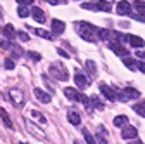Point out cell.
I'll return each mask as SVG.
<instances>
[{
  "instance_id": "obj_31",
  "label": "cell",
  "mask_w": 145,
  "mask_h": 144,
  "mask_svg": "<svg viewBox=\"0 0 145 144\" xmlns=\"http://www.w3.org/2000/svg\"><path fill=\"white\" fill-rule=\"evenodd\" d=\"M28 56H29L33 61H40V59H42V56H40L38 52H28Z\"/></svg>"
},
{
  "instance_id": "obj_6",
  "label": "cell",
  "mask_w": 145,
  "mask_h": 144,
  "mask_svg": "<svg viewBox=\"0 0 145 144\" xmlns=\"http://www.w3.org/2000/svg\"><path fill=\"white\" fill-rule=\"evenodd\" d=\"M116 11L119 16H128V14H131V5H130V2H124L123 0V2H118Z\"/></svg>"
},
{
  "instance_id": "obj_14",
  "label": "cell",
  "mask_w": 145,
  "mask_h": 144,
  "mask_svg": "<svg viewBox=\"0 0 145 144\" xmlns=\"http://www.w3.org/2000/svg\"><path fill=\"white\" fill-rule=\"evenodd\" d=\"M64 96H66L67 99H72V101H80V97H81V94L76 92L74 89H71V87H66V89H64Z\"/></svg>"
},
{
  "instance_id": "obj_1",
  "label": "cell",
  "mask_w": 145,
  "mask_h": 144,
  "mask_svg": "<svg viewBox=\"0 0 145 144\" xmlns=\"http://www.w3.org/2000/svg\"><path fill=\"white\" fill-rule=\"evenodd\" d=\"M78 33L86 42H95L99 38V28H95L90 23H78Z\"/></svg>"
},
{
  "instance_id": "obj_27",
  "label": "cell",
  "mask_w": 145,
  "mask_h": 144,
  "mask_svg": "<svg viewBox=\"0 0 145 144\" xmlns=\"http://www.w3.org/2000/svg\"><path fill=\"white\" fill-rule=\"evenodd\" d=\"M133 110H135L140 116H145V102H143V104H135Z\"/></svg>"
},
{
  "instance_id": "obj_37",
  "label": "cell",
  "mask_w": 145,
  "mask_h": 144,
  "mask_svg": "<svg viewBox=\"0 0 145 144\" xmlns=\"http://www.w3.org/2000/svg\"><path fill=\"white\" fill-rule=\"evenodd\" d=\"M57 52L61 54V56H62V57H69V56H67V54H66V52H64L62 49H57Z\"/></svg>"
},
{
  "instance_id": "obj_34",
  "label": "cell",
  "mask_w": 145,
  "mask_h": 144,
  "mask_svg": "<svg viewBox=\"0 0 145 144\" xmlns=\"http://www.w3.org/2000/svg\"><path fill=\"white\" fill-rule=\"evenodd\" d=\"M137 57H142V59L145 61V50H138V52H137Z\"/></svg>"
},
{
  "instance_id": "obj_35",
  "label": "cell",
  "mask_w": 145,
  "mask_h": 144,
  "mask_svg": "<svg viewBox=\"0 0 145 144\" xmlns=\"http://www.w3.org/2000/svg\"><path fill=\"white\" fill-rule=\"evenodd\" d=\"M138 69L142 71V73H145V63H138Z\"/></svg>"
},
{
  "instance_id": "obj_16",
  "label": "cell",
  "mask_w": 145,
  "mask_h": 144,
  "mask_svg": "<svg viewBox=\"0 0 145 144\" xmlns=\"http://www.w3.org/2000/svg\"><path fill=\"white\" fill-rule=\"evenodd\" d=\"M137 137V127H124L123 129V139H135Z\"/></svg>"
},
{
  "instance_id": "obj_24",
  "label": "cell",
  "mask_w": 145,
  "mask_h": 144,
  "mask_svg": "<svg viewBox=\"0 0 145 144\" xmlns=\"http://www.w3.org/2000/svg\"><path fill=\"white\" fill-rule=\"evenodd\" d=\"M33 31H35V35H38V37H43L47 40H52V33H48L45 30H33Z\"/></svg>"
},
{
  "instance_id": "obj_18",
  "label": "cell",
  "mask_w": 145,
  "mask_h": 144,
  "mask_svg": "<svg viewBox=\"0 0 145 144\" xmlns=\"http://www.w3.org/2000/svg\"><path fill=\"white\" fill-rule=\"evenodd\" d=\"M67 120H69L72 125H80V123H81V116H80L78 111H69V113H67Z\"/></svg>"
},
{
  "instance_id": "obj_33",
  "label": "cell",
  "mask_w": 145,
  "mask_h": 144,
  "mask_svg": "<svg viewBox=\"0 0 145 144\" xmlns=\"http://www.w3.org/2000/svg\"><path fill=\"white\" fill-rule=\"evenodd\" d=\"M83 134H85V139H86V142H88V144H93V142H95V139H93L92 135H90L86 130H83Z\"/></svg>"
},
{
  "instance_id": "obj_19",
  "label": "cell",
  "mask_w": 145,
  "mask_h": 144,
  "mask_svg": "<svg viewBox=\"0 0 145 144\" xmlns=\"http://www.w3.org/2000/svg\"><path fill=\"white\" fill-rule=\"evenodd\" d=\"M2 31H4V35H5L9 40H14V38H16V31H14V26H12V24H5Z\"/></svg>"
},
{
  "instance_id": "obj_17",
  "label": "cell",
  "mask_w": 145,
  "mask_h": 144,
  "mask_svg": "<svg viewBox=\"0 0 145 144\" xmlns=\"http://www.w3.org/2000/svg\"><path fill=\"white\" fill-rule=\"evenodd\" d=\"M74 82H76L78 89H81V90L88 87V80H86V78H85L81 73H76V75H74Z\"/></svg>"
},
{
  "instance_id": "obj_38",
  "label": "cell",
  "mask_w": 145,
  "mask_h": 144,
  "mask_svg": "<svg viewBox=\"0 0 145 144\" xmlns=\"http://www.w3.org/2000/svg\"><path fill=\"white\" fill-rule=\"evenodd\" d=\"M0 17H2V9H0Z\"/></svg>"
},
{
  "instance_id": "obj_32",
  "label": "cell",
  "mask_w": 145,
  "mask_h": 144,
  "mask_svg": "<svg viewBox=\"0 0 145 144\" xmlns=\"http://www.w3.org/2000/svg\"><path fill=\"white\" fill-rule=\"evenodd\" d=\"M14 66H16V63H14L10 57H7V59H5V68H7V69H14Z\"/></svg>"
},
{
  "instance_id": "obj_30",
  "label": "cell",
  "mask_w": 145,
  "mask_h": 144,
  "mask_svg": "<svg viewBox=\"0 0 145 144\" xmlns=\"http://www.w3.org/2000/svg\"><path fill=\"white\" fill-rule=\"evenodd\" d=\"M31 115H33V116H35L36 120H38V122H42V123H45V116H43V115H40L38 111H31Z\"/></svg>"
},
{
  "instance_id": "obj_10",
  "label": "cell",
  "mask_w": 145,
  "mask_h": 144,
  "mask_svg": "<svg viewBox=\"0 0 145 144\" xmlns=\"http://www.w3.org/2000/svg\"><path fill=\"white\" fill-rule=\"evenodd\" d=\"M123 96H124V99H137V97H140V92L133 87H124Z\"/></svg>"
},
{
  "instance_id": "obj_25",
  "label": "cell",
  "mask_w": 145,
  "mask_h": 144,
  "mask_svg": "<svg viewBox=\"0 0 145 144\" xmlns=\"http://www.w3.org/2000/svg\"><path fill=\"white\" fill-rule=\"evenodd\" d=\"M17 14H19L21 17H28V16L31 14V11H29V9H28L26 5H21L19 9H17Z\"/></svg>"
},
{
  "instance_id": "obj_11",
  "label": "cell",
  "mask_w": 145,
  "mask_h": 144,
  "mask_svg": "<svg viewBox=\"0 0 145 144\" xmlns=\"http://www.w3.org/2000/svg\"><path fill=\"white\" fill-rule=\"evenodd\" d=\"M109 49L111 50H114L118 56H121V57H124V56H128V50H126L124 47H121V45H118L116 42H109Z\"/></svg>"
},
{
  "instance_id": "obj_9",
  "label": "cell",
  "mask_w": 145,
  "mask_h": 144,
  "mask_svg": "<svg viewBox=\"0 0 145 144\" xmlns=\"http://www.w3.org/2000/svg\"><path fill=\"white\" fill-rule=\"evenodd\" d=\"M31 16L35 17V21H38L40 24L45 23V14H43V11H42L40 7H33V9H31Z\"/></svg>"
},
{
  "instance_id": "obj_39",
  "label": "cell",
  "mask_w": 145,
  "mask_h": 144,
  "mask_svg": "<svg viewBox=\"0 0 145 144\" xmlns=\"http://www.w3.org/2000/svg\"><path fill=\"white\" fill-rule=\"evenodd\" d=\"M45 2H48V4H50V2H52V0H45Z\"/></svg>"
},
{
  "instance_id": "obj_28",
  "label": "cell",
  "mask_w": 145,
  "mask_h": 144,
  "mask_svg": "<svg viewBox=\"0 0 145 144\" xmlns=\"http://www.w3.org/2000/svg\"><path fill=\"white\" fill-rule=\"evenodd\" d=\"M17 37H19L21 42H28V40H29V35H28L26 31H19V33H17Z\"/></svg>"
},
{
  "instance_id": "obj_36",
  "label": "cell",
  "mask_w": 145,
  "mask_h": 144,
  "mask_svg": "<svg viewBox=\"0 0 145 144\" xmlns=\"http://www.w3.org/2000/svg\"><path fill=\"white\" fill-rule=\"evenodd\" d=\"M21 5H28V4H31V0H17Z\"/></svg>"
},
{
  "instance_id": "obj_29",
  "label": "cell",
  "mask_w": 145,
  "mask_h": 144,
  "mask_svg": "<svg viewBox=\"0 0 145 144\" xmlns=\"http://www.w3.org/2000/svg\"><path fill=\"white\" fill-rule=\"evenodd\" d=\"M92 102H93V106L97 108V110H102V108H104V106H102V102L99 101V97H97V96H93V97H92Z\"/></svg>"
},
{
  "instance_id": "obj_26",
  "label": "cell",
  "mask_w": 145,
  "mask_h": 144,
  "mask_svg": "<svg viewBox=\"0 0 145 144\" xmlns=\"http://www.w3.org/2000/svg\"><path fill=\"white\" fill-rule=\"evenodd\" d=\"M111 31H109V30H99V37L102 38V40H109V38H111Z\"/></svg>"
},
{
  "instance_id": "obj_12",
  "label": "cell",
  "mask_w": 145,
  "mask_h": 144,
  "mask_svg": "<svg viewBox=\"0 0 145 144\" xmlns=\"http://www.w3.org/2000/svg\"><path fill=\"white\" fill-rule=\"evenodd\" d=\"M135 11H137V16H138V19L140 21H145V2H135Z\"/></svg>"
},
{
  "instance_id": "obj_8",
  "label": "cell",
  "mask_w": 145,
  "mask_h": 144,
  "mask_svg": "<svg viewBox=\"0 0 145 144\" xmlns=\"http://www.w3.org/2000/svg\"><path fill=\"white\" fill-rule=\"evenodd\" d=\"M33 94H35V97H36V99H38L40 102H43V104H47V102H50V99H52V97H50V94H47V92H43V90H42V89H38V87H36V89H35V90H33Z\"/></svg>"
},
{
  "instance_id": "obj_20",
  "label": "cell",
  "mask_w": 145,
  "mask_h": 144,
  "mask_svg": "<svg viewBox=\"0 0 145 144\" xmlns=\"http://www.w3.org/2000/svg\"><path fill=\"white\" fill-rule=\"evenodd\" d=\"M0 118L4 120V123H5V127H7V129H12V120L9 118V115H7L5 110H0Z\"/></svg>"
},
{
  "instance_id": "obj_21",
  "label": "cell",
  "mask_w": 145,
  "mask_h": 144,
  "mask_svg": "<svg viewBox=\"0 0 145 144\" xmlns=\"http://www.w3.org/2000/svg\"><path fill=\"white\" fill-rule=\"evenodd\" d=\"M123 63L128 66L130 69H133V71L138 68V63H137V61H133V59H131V57H128V56H124V57H123Z\"/></svg>"
},
{
  "instance_id": "obj_3",
  "label": "cell",
  "mask_w": 145,
  "mask_h": 144,
  "mask_svg": "<svg viewBox=\"0 0 145 144\" xmlns=\"http://www.w3.org/2000/svg\"><path fill=\"white\" fill-rule=\"evenodd\" d=\"M50 73H52V77H56L57 80H62V82L69 78V73L66 71V68L62 64H59V63H54L50 66Z\"/></svg>"
},
{
  "instance_id": "obj_7",
  "label": "cell",
  "mask_w": 145,
  "mask_h": 144,
  "mask_svg": "<svg viewBox=\"0 0 145 144\" xmlns=\"http://www.w3.org/2000/svg\"><path fill=\"white\" fill-rule=\"evenodd\" d=\"M26 130H29L35 137H38V139H45V134H43V130H40L38 127H36L35 123H31V122H26Z\"/></svg>"
},
{
  "instance_id": "obj_22",
  "label": "cell",
  "mask_w": 145,
  "mask_h": 144,
  "mask_svg": "<svg viewBox=\"0 0 145 144\" xmlns=\"http://www.w3.org/2000/svg\"><path fill=\"white\" fill-rule=\"evenodd\" d=\"M126 123H128V116H124V115H119V116L114 118V125H116V127H123V125H126Z\"/></svg>"
},
{
  "instance_id": "obj_13",
  "label": "cell",
  "mask_w": 145,
  "mask_h": 144,
  "mask_svg": "<svg viewBox=\"0 0 145 144\" xmlns=\"http://www.w3.org/2000/svg\"><path fill=\"white\" fill-rule=\"evenodd\" d=\"M64 30H66V24H64L62 21H59V19H52V31L56 33V35L64 33Z\"/></svg>"
},
{
  "instance_id": "obj_15",
  "label": "cell",
  "mask_w": 145,
  "mask_h": 144,
  "mask_svg": "<svg viewBox=\"0 0 145 144\" xmlns=\"http://www.w3.org/2000/svg\"><path fill=\"white\" fill-rule=\"evenodd\" d=\"M126 40H128L133 47H143L145 45V42H143V38H140V37H135V35H128V37H126Z\"/></svg>"
},
{
  "instance_id": "obj_2",
  "label": "cell",
  "mask_w": 145,
  "mask_h": 144,
  "mask_svg": "<svg viewBox=\"0 0 145 144\" xmlns=\"http://www.w3.org/2000/svg\"><path fill=\"white\" fill-rule=\"evenodd\" d=\"M81 7L88 9V11H104V12H111L112 11V4L105 2V0H99V2H85V4H81Z\"/></svg>"
},
{
  "instance_id": "obj_5",
  "label": "cell",
  "mask_w": 145,
  "mask_h": 144,
  "mask_svg": "<svg viewBox=\"0 0 145 144\" xmlns=\"http://www.w3.org/2000/svg\"><path fill=\"white\" fill-rule=\"evenodd\" d=\"M9 96L12 97L14 104H17V106H21V104H23L24 96H23V92L19 90V89H10V90H9Z\"/></svg>"
},
{
  "instance_id": "obj_23",
  "label": "cell",
  "mask_w": 145,
  "mask_h": 144,
  "mask_svg": "<svg viewBox=\"0 0 145 144\" xmlns=\"http://www.w3.org/2000/svg\"><path fill=\"white\" fill-rule=\"evenodd\" d=\"M86 69L90 71V75H93V77L97 75V66H95V63H93V61H90V59L86 61Z\"/></svg>"
},
{
  "instance_id": "obj_4",
  "label": "cell",
  "mask_w": 145,
  "mask_h": 144,
  "mask_svg": "<svg viewBox=\"0 0 145 144\" xmlns=\"http://www.w3.org/2000/svg\"><path fill=\"white\" fill-rule=\"evenodd\" d=\"M100 92H102L109 101H116V99H118L116 90H114V89H111V87H107L105 83H100Z\"/></svg>"
}]
</instances>
